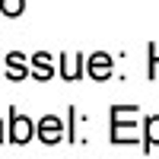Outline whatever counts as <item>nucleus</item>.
<instances>
[{
  "label": "nucleus",
  "mask_w": 159,
  "mask_h": 159,
  "mask_svg": "<svg viewBox=\"0 0 159 159\" xmlns=\"http://www.w3.org/2000/svg\"><path fill=\"white\" fill-rule=\"evenodd\" d=\"M29 76L42 80V83H48V80L54 76V61H51L48 51H38V54L32 57V73H29Z\"/></svg>",
  "instance_id": "nucleus-5"
},
{
  "label": "nucleus",
  "mask_w": 159,
  "mask_h": 159,
  "mask_svg": "<svg viewBox=\"0 0 159 159\" xmlns=\"http://www.w3.org/2000/svg\"><path fill=\"white\" fill-rule=\"evenodd\" d=\"M143 150H150V147H156L159 143V115H150L147 118V134H143Z\"/></svg>",
  "instance_id": "nucleus-7"
},
{
  "label": "nucleus",
  "mask_w": 159,
  "mask_h": 159,
  "mask_svg": "<svg viewBox=\"0 0 159 159\" xmlns=\"http://www.w3.org/2000/svg\"><path fill=\"white\" fill-rule=\"evenodd\" d=\"M3 137H7V134H3V121H0V143H3Z\"/></svg>",
  "instance_id": "nucleus-9"
},
{
  "label": "nucleus",
  "mask_w": 159,
  "mask_h": 159,
  "mask_svg": "<svg viewBox=\"0 0 159 159\" xmlns=\"http://www.w3.org/2000/svg\"><path fill=\"white\" fill-rule=\"evenodd\" d=\"M86 73L92 80H108L111 76V57L105 54V51H96V54L86 57Z\"/></svg>",
  "instance_id": "nucleus-3"
},
{
  "label": "nucleus",
  "mask_w": 159,
  "mask_h": 159,
  "mask_svg": "<svg viewBox=\"0 0 159 159\" xmlns=\"http://www.w3.org/2000/svg\"><path fill=\"white\" fill-rule=\"evenodd\" d=\"M35 134V124L29 121L25 115H19L16 108H10V143H16V147H22V143H29Z\"/></svg>",
  "instance_id": "nucleus-1"
},
{
  "label": "nucleus",
  "mask_w": 159,
  "mask_h": 159,
  "mask_svg": "<svg viewBox=\"0 0 159 159\" xmlns=\"http://www.w3.org/2000/svg\"><path fill=\"white\" fill-rule=\"evenodd\" d=\"M83 64H86V57H83V54H76V51H67V54L61 57V76L67 80V83H70V80H80V76H83Z\"/></svg>",
  "instance_id": "nucleus-4"
},
{
  "label": "nucleus",
  "mask_w": 159,
  "mask_h": 159,
  "mask_svg": "<svg viewBox=\"0 0 159 159\" xmlns=\"http://www.w3.org/2000/svg\"><path fill=\"white\" fill-rule=\"evenodd\" d=\"M7 80H13V83H19V80L29 76V70H25V54L22 51H10L7 54Z\"/></svg>",
  "instance_id": "nucleus-6"
},
{
  "label": "nucleus",
  "mask_w": 159,
  "mask_h": 159,
  "mask_svg": "<svg viewBox=\"0 0 159 159\" xmlns=\"http://www.w3.org/2000/svg\"><path fill=\"white\" fill-rule=\"evenodd\" d=\"M22 10H25V0H0V13L10 19H16Z\"/></svg>",
  "instance_id": "nucleus-8"
},
{
  "label": "nucleus",
  "mask_w": 159,
  "mask_h": 159,
  "mask_svg": "<svg viewBox=\"0 0 159 159\" xmlns=\"http://www.w3.org/2000/svg\"><path fill=\"white\" fill-rule=\"evenodd\" d=\"M35 134H38V140H42V143L54 147V143L64 140V121H61L57 115H45L42 121L35 124Z\"/></svg>",
  "instance_id": "nucleus-2"
}]
</instances>
